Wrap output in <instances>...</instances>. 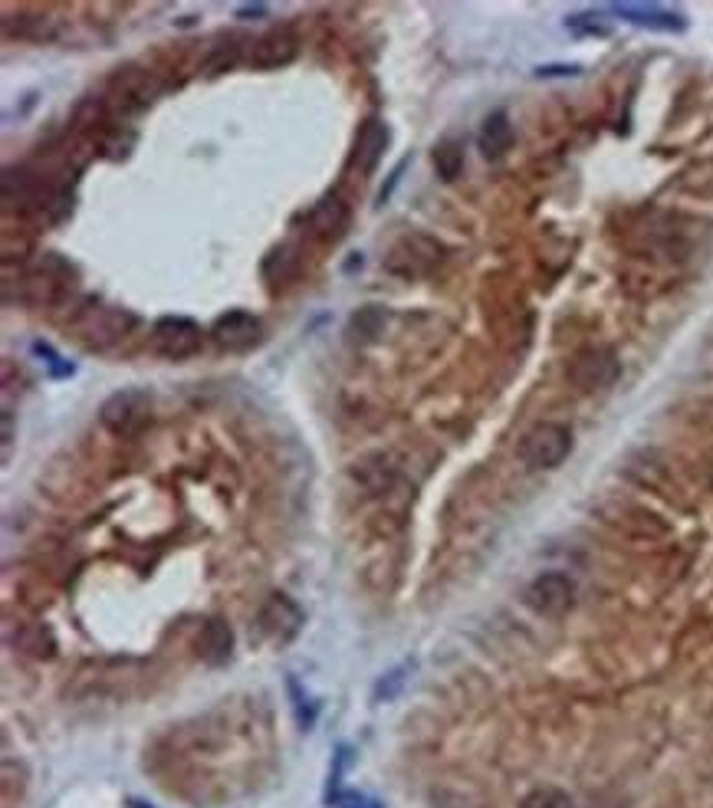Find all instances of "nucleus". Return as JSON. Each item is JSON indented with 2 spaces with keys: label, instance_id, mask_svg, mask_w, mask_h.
<instances>
[{
  "label": "nucleus",
  "instance_id": "f257e3e1",
  "mask_svg": "<svg viewBox=\"0 0 713 808\" xmlns=\"http://www.w3.org/2000/svg\"><path fill=\"white\" fill-rule=\"evenodd\" d=\"M135 326V316L129 309L119 306H102L96 299H89L86 309H79L73 322V332L83 339L86 349H109L119 339H125Z\"/></svg>",
  "mask_w": 713,
  "mask_h": 808
},
{
  "label": "nucleus",
  "instance_id": "f03ea898",
  "mask_svg": "<svg viewBox=\"0 0 713 808\" xmlns=\"http://www.w3.org/2000/svg\"><path fill=\"white\" fill-rule=\"evenodd\" d=\"M69 280H73V267L56 257V253H46L23 276V290H27V299L33 306H56L73 290Z\"/></svg>",
  "mask_w": 713,
  "mask_h": 808
},
{
  "label": "nucleus",
  "instance_id": "7ed1b4c3",
  "mask_svg": "<svg viewBox=\"0 0 713 808\" xmlns=\"http://www.w3.org/2000/svg\"><path fill=\"white\" fill-rule=\"evenodd\" d=\"M99 418H102V424H106L112 434L132 437V434L142 431L148 421H152V395H148V391H142V388H122V391H115V395L106 404H102Z\"/></svg>",
  "mask_w": 713,
  "mask_h": 808
},
{
  "label": "nucleus",
  "instance_id": "20e7f679",
  "mask_svg": "<svg viewBox=\"0 0 713 808\" xmlns=\"http://www.w3.org/2000/svg\"><path fill=\"white\" fill-rule=\"evenodd\" d=\"M569 450H572V431H569V427L556 424V421H546V424H536L533 431L523 437L520 454L526 460V467L552 470V467H559L562 460L569 457Z\"/></svg>",
  "mask_w": 713,
  "mask_h": 808
},
{
  "label": "nucleus",
  "instance_id": "39448f33",
  "mask_svg": "<svg viewBox=\"0 0 713 808\" xmlns=\"http://www.w3.org/2000/svg\"><path fill=\"white\" fill-rule=\"evenodd\" d=\"M201 326L188 316H161L152 326V349L161 359L181 362L201 352Z\"/></svg>",
  "mask_w": 713,
  "mask_h": 808
},
{
  "label": "nucleus",
  "instance_id": "423d86ee",
  "mask_svg": "<svg viewBox=\"0 0 713 808\" xmlns=\"http://www.w3.org/2000/svg\"><path fill=\"white\" fill-rule=\"evenodd\" d=\"M437 260H441V244H437V240L424 237V234H408V237H401L398 244L388 250L385 270L411 280V276L428 273Z\"/></svg>",
  "mask_w": 713,
  "mask_h": 808
},
{
  "label": "nucleus",
  "instance_id": "0eeeda50",
  "mask_svg": "<svg viewBox=\"0 0 713 808\" xmlns=\"http://www.w3.org/2000/svg\"><path fill=\"white\" fill-rule=\"evenodd\" d=\"M572 602H575V585H572L569 575H562V572L536 575L526 588V605L533 608L536 615L559 618L572 608Z\"/></svg>",
  "mask_w": 713,
  "mask_h": 808
},
{
  "label": "nucleus",
  "instance_id": "6e6552de",
  "mask_svg": "<svg viewBox=\"0 0 713 808\" xmlns=\"http://www.w3.org/2000/svg\"><path fill=\"white\" fill-rule=\"evenodd\" d=\"M618 378V359L612 349H585L569 365V382L582 391L608 388Z\"/></svg>",
  "mask_w": 713,
  "mask_h": 808
},
{
  "label": "nucleus",
  "instance_id": "1a4fd4ad",
  "mask_svg": "<svg viewBox=\"0 0 713 808\" xmlns=\"http://www.w3.org/2000/svg\"><path fill=\"white\" fill-rule=\"evenodd\" d=\"M257 621H260V631L267 634L273 644H290L299 634V628H303V608H299L293 598L273 595L263 602Z\"/></svg>",
  "mask_w": 713,
  "mask_h": 808
},
{
  "label": "nucleus",
  "instance_id": "9d476101",
  "mask_svg": "<svg viewBox=\"0 0 713 808\" xmlns=\"http://www.w3.org/2000/svg\"><path fill=\"white\" fill-rule=\"evenodd\" d=\"M211 336L227 352H247V349H253V345L263 339V326H260V319L253 316V313L234 309V313H227V316H221V319L214 322Z\"/></svg>",
  "mask_w": 713,
  "mask_h": 808
},
{
  "label": "nucleus",
  "instance_id": "9b49d317",
  "mask_svg": "<svg viewBox=\"0 0 713 808\" xmlns=\"http://www.w3.org/2000/svg\"><path fill=\"white\" fill-rule=\"evenodd\" d=\"M299 53V43L293 33L286 30H273L267 37H260L257 43L250 46V66L257 69H280V66H290Z\"/></svg>",
  "mask_w": 713,
  "mask_h": 808
},
{
  "label": "nucleus",
  "instance_id": "f8f14e48",
  "mask_svg": "<svg viewBox=\"0 0 713 808\" xmlns=\"http://www.w3.org/2000/svg\"><path fill=\"white\" fill-rule=\"evenodd\" d=\"M349 221H352V211H349V204H345L342 198H322L316 207H313V214H309V224H313V230L322 237V240H342L345 237V230H349Z\"/></svg>",
  "mask_w": 713,
  "mask_h": 808
},
{
  "label": "nucleus",
  "instance_id": "ddd939ff",
  "mask_svg": "<svg viewBox=\"0 0 713 808\" xmlns=\"http://www.w3.org/2000/svg\"><path fill=\"white\" fill-rule=\"evenodd\" d=\"M388 125L382 119H368L362 129H359V138H355V165L365 175H372L378 168V161H382L385 148H388Z\"/></svg>",
  "mask_w": 713,
  "mask_h": 808
},
{
  "label": "nucleus",
  "instance_id": "4468645a",
  "mask_svg": "<svg viewBox=\"0 0 713 808\" xmlns=\"http://www.w3.org/2000/svg\"><path fill=\"white\" fill-rule=\"evenodd\" d=\"M612 14L625 17L628 23H635V27H644V30H664V33H677L684 30V17L674 14V10L667 7H644V4H615Z\"/></svg>",
  "mask_w": 713,
  "mask_h": 808
},
{
  "label": "nucleus",
  "instance_id": "2eb2a0df",
  "mask_svg": "<svg viewBox=\"0 0 713 808\" xmlns=\"http://www.w3.org/2000/svg\"><path fill=\"white\" fill-rule=\"evenodd\" d=\"M513 145V125H510V115L506 112H490L487 119L480 125V135H477V148L483 152V158H500L510 152Z\"/></svg>",
  "mask_w": 713,
  "mask_h": 808
},
{
  "label": "nucleus",
  "instance_id": "dca6fc26",
  "mask_svg": "<svg viewBox=\"0 0 713 808\" xmlns=\"http://www.w3.org/2000/svg\"><path fill=\"white\" fill-rule=\"evenodd\" d=\"M230 651H234V631L221 618H211L198 634V654L207 664H224Z\"/></svg>",
  "mask_w": 713,
  "mask_h": 808
},
{
  "label": "nucleus",
  "instance_id": "f3484780",
  "mask_svg": "<svg viewBox=\"0 0 713 808\" xmlns=\"http://www.w3.org/2000/svg\"><path fill=\"white\" fill-rule=\"evenodd\" d=\"M355 480H359L365 490L382 493L391 487V480H395V467H391L382 454L368 457V460H362V464H355Z\"/></svg>",
  "mask_w": 713,
  "mask_h": 808
},
{
  "label": "nucleus",
  "instance_id": "a211bd4d",
  "mask_svg": "<svg viewBox=\"0 0 713 808\" xmlns=\"http://www.w3.org/2000/svg\"><path fill=\"white\" fill-rule=\"evenodd\" d=\"M434 168H437V175H441L444 181H454L460 175V168H464V148H460L457 142H441L434 148Z\"/></svg>",
  "mask_w": 713,
  "mask_h": 808
},
{
  "label": "nucleus",
  "instance_id": "6ab92c4d",
  "mask_svg": "<svg viewBox=\"0 0 713 808\" xmlns=\"http://www.w3.org/2000/svg\"><path fill=\"white\" fill-rule=\"evenodd\" d=\"M520 808H572V799L562 789L543 786V789H533L529 795H523Z\"/></svg>",
  "mask_w": 713,
  "mask_h": 808
},
{
  "label": "nucleus",
  "instance_id": "aec40b11",
  "mask_svg": "<svg viewBox=\"0 0 713 808\" xmlns=\"http://www.w3.org/2000/svg\"><path fill=\"white\" fill-rule=\"evenodd\" d=\"M566 27L572 33H579V37H608L612 33V27L608 23H602L595 14H579V17H569Z\"/></svg>",
  "mask_w": 713,
  "mask_h": 808
},
{
  "label": "nucleus",
  "instance_id": "412c9836",
  "mask_svg": "<svg viewBox=\"0 0 713 808\" xmlns=\"http://www.w3.org/2000/svg\"><path fill=\"white\" fill-rule=\"evenodd\" d=\"M20 648L27 651V654L50 657V654H53V638H50V631H43V628H30V631L20 638Z\"/></svg>",
  "mask_w": 713,
  "mask_h": 808
},
{
  "label": "nucleus",
  "instance_id": "4be33fe9",
  "mask_svg": "<svg viewBox=\"0 0 713 808\" xmlns=\"http://www.w3.org/2000/svg\"><path fill=\"white\" fill-rule=\"evenodd\" d=\"M405 674H408V664H405V667H395V671H388L382 680H378L375 700H378V703H382V700H395V697H398V690L405 687Z\"/></svg>",
  "mask_w": 713,
  "mask_h": 808
},
{
  "label": "nucleus",
  "instance_id": "5701e85b",
  "mask_svg": "<svg viewBox=\"0 0 713 808\" xmlns=\"http://www.w3.org/2000/svg\"><path fill=\"white\" fill-rule=\"evenodd\" d=\"M33 352H37L40 359H46V365L53 368V375H56V378H66V375H73V365H66V362L60 359V355H56V352L50 349V345L37 342V345H33Z\"/></svg>",
  "mask_w": 713,
  "mask_h": 808
},
{
  "label": "nucleus",
  "instance_id": "b1692460",
  "mask_svg": "<svg viewBox=\"0 0 713 808\" xmlns=\"http://www.w3.org/2000/svg\"><path fill=\"white\" fill-rule=\"evenodd\" d=\"M336 805L339 808H382L375 799H368V795H362V792H339Z\"/></svg>",
  "mask_w": 713,
  "mask_h": 808
},
{
  "label": "nucleus",
  "instance_id": "393cba45",
  "mask_svg": "<svg viewBox=\"0 0 713 808\" xmlns=\"http://www.w3.org/2000/svg\"><path fill=\"white\" fill-rule=\"evenodd\" d=\"M263 10H267V7H263V4H257V7H240V10H237V17H250V14H263Z\"/></svg>",
  "mask_w": 713,
  "mask_h": 808
}]
</instances>
